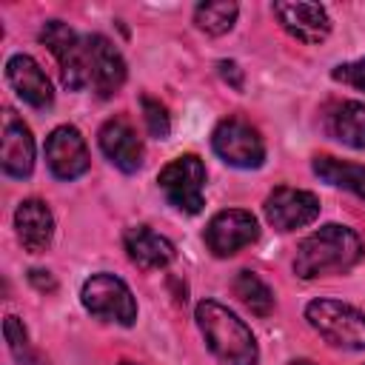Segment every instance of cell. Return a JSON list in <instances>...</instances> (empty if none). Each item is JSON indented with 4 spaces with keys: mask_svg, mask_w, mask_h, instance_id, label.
Listing matches in <instances>:
<instances>
[{
    "mask_svg": "<svg viewBox=\"0 0 365 365\" xmlns=\"http://www.w3.org/2000/svg\"><path fill=\"white\" fill-rule=\"evenodd\" d=\"M365 257L362 237L339 222H328L308 234L294 254V274L299 279H317L328 274H345Z\"/></svg>",
    "mask_w": 365,
    "mask_h": 365,
    "instance_id": "cell-1",
    "label": "cell"
},
{
    "mask_svg": "<svg viewBox=\"0 0 365 365\" xmlns=\"http://www.w3.org/2000/svg\"><path fill=\"white\" fill-rule=\"evenodd\" d=\"M197 328L220 365H257L259 345L251 328L222 302L200 299L194 308Z\"/></svg>",
    "mask_w": 365,
    "mask_h": 365,
    "instance_id": "cell-2",
    "label": "cell"
},
{
    "mask_svg": "<svg viewBox=\"0 0 365 365\" xmlns=\"http://www.w3.org/2000/svg\"><path fill=\"white\" fill-rule=\"evenodd\" d=\"M308 325L334 348L365 351V314L342 299H311L305 305Z\"/></svg>",
    "mask_w": 365,
    "mask_h": 365,
    "instance_id": "cell-3",
    "label": "cell"
},
{
    "mask_svg": "<svg viewBox=\"0 0 365 365\" xmlns=\"http://www.w3.org/2000/svg\"><path fill=\"white\" fill-rule=\"evenodd\" d=\"M40 43L54 54V60L60 66V80L68 91L91 88V66H88L86 34H77L63 20H48L40 29Z\"/></svg>",
    "mask_w": 365,
    "mask_h": 365,
    "instance_id": "cell-4",
    "label": "cell"
},
{
    "mask_svg": "<svg viewBox=\"0 0 365 365\" xmlns=\"http://www.w3.org/2000/svg\"><path fill=\"white\" fill-rule=\"evenodd\" d=\"M80 302L91 317L103 322H117L125 328L137 322V299L125 285V279H120L117 274L108 271L91 274L80 288Z\"/></svg>",
    "mask_w": 365,
    "mask_h": 365,
    "instance_id": "cell-5",
    "label": "cell"
},
{
    "mask_svg": "<svg viewBox=\"0 0 365 365\" xmlns=\"http://www.w3.org/2000/svg\"><path fill=\"white\" fill-rule=\"evenodd\" d=\"M157 185L168 205L182 214H200L205 205V163L191 151L180 154L160 168Z\"/></svg>",
    "mask_w": 365,
    "mask_h": 365,
    "instance_id": "cell-6",
    "label": "cell"
},
{
    "mask_svg": "<svg viewBox=\"0 0 365 365\" xmlns=\"http://www.w3.org/2000/svg\"><path fill=\"white\" fill-rule=\"evenodd\" d=\"M211 148L231 168L248 171V168H259L265 163V140H262L259 128L237 114H231L214 125Z\"/></svg>",
    "mask_w": 365,
    "mask_h": 365,
    "instance_id": "cell-7",
    "label": "cell"
},
{
    "mask_svg": "<svg viewBox=\"0 0 365 365\" xmlns=\"http://www.w3.org/2000/svg\"><path fill=\"white\" fill-rule=\"evenodd\" d=\"M202 240L214 257H234L259 240V222L245 208H222L208 220Z\"/></svg>",
    "mask_w": 365,
    "mask_h": 365,
    "instance_id": "cell-8",
    "label": "cell"
},
{
    "mask_svg": "<svg viewBox=\"0 0 365 365\" xmlns=\"http://www.w3.org/2000/svg\"><path fill=\"white\" fill-rule=\"evenodd\" d=\"M262 211H265V220L271 228L288 234V231L311 225L319 217V197L305 188L279 185L265 197Z\"/></svg>",
    "mask_w": 365,
    "mask_h": 365,
    "instance_id": "cell-9",
    "label": "cell"
},
{
    "mask_svg": "<svg viewBox=\"0 0 365 365\" xmlns=\"http://www.w3.org/2000/svg\"><path fill=\"white\" fill-rule=\"evenodd\" d=\"M43 151H46V165L57 180H77L91 165L86 137L80 134L77 125H68V123L48 131Z\"/></svg>",
    "mask_w": 365,
    "mask_h": 365,
    "instance_id": "cell-10",
    "label": "cell"
},
{
    "mask_svg": "<svg viewBox=\"0 0 365 365\" xmlns=\"http://www.w3.org/2000/svg\"><path fill=\"white\" fill-rule=\"evenodd\" d=\"M271 11L277 14L279 26L294 40H299L305 46H319L331 34V26H334L328 9L319 6V3H302V0L285 3V0H277L271 6Z\"/></svg>",
    "mask_w": 365,
    "mask_h": 365,
    "instance_id": "cell-11",
    "label": "cell"
},
{
    "mask_svg": "<svg viewBox=\"0 0 365 365\" xmlns=\"http://www.w3.org/2000/svg\"><path fill=\"white\" fill-rule=\"evenodd\" d=\"M97 145L106 154V160L125 174H134L143 165V140L137 137V128L131 125V120L123 114L108 117L100 125Z\"/></svg>",
    "mask_w": 365,
    "mask_h": 365,
    "instance_id": "cell-12",
    "label": "cell"
},
{
    "mask_svg": "<svg viewBox=\"0 0 365 365\" xmlns=\"http://www.w3.org/2000/svg\"><path fill=\"white\" fill-rule=\"evenodd\" d=\"M86 43H88V66H91V91L106 100L123 88L128 74L125 60L120 48L103 34H86Z\"/></svg>",
    "mask_w": 365,
    "mask_h": 365,
    "instance_id": "cell-13",
    "label": "cell"
},
{
    "mask_svg": "<svg viewBox=\"0 0 365 365\" xmlns=\"http://www.w3.org/2000/svg\"><path fill=\"white\" fill-rule=\"evenodd\" d=\"M0 165H3V174L14 180H26L34 171V137H31V128L20 117H14V111H6L3 117Z\"/></svg>",
    "mask_w": 365,
    "mask_h": 365,
    "instance_id": "cell-14",
    "label": "cell"
},
{
    "mask_svg": "<svg viewBox=\"0 0 365 365\" xmlns=\"http://www.w3.org/2000/svg\"><path fill=\"white\" fill-rule=\"evenodd\" d=\"M6 80L14 94L31 108H48L54 103V88L31 54H11L6 60Z\"/></svg>",
    "mask_w": 365,
    "mask_h": 365,
    "instance_id": "cell-15",
    "label": "cell"
},
{
    "mask_svg": "<svg viewBox=\"0 0 365 365\" xmlns=\"http://www.w3.org/2000/svg\"><path fill=\"white\" fill-rule=\"evenodd\" d=\"M14 231H17L23 251H29V254L48 251V245L54 240V214H51L48 202H43L37 197L20 200V205L14 208Z\"/></svg>",
    "mask_w": 365,
    "mask_h": 365,
    "instance_id": "cell-16",
    "label": "cell"
},
{
    "mask_svg": "<svg viewBox=\"0 0 365 365\" xmlns=\"http://www.w3.org/2000/svg\"><path fill=\"white\" fill-rule=\"evenodd\" d=\"M123 248L128 254V259L143 268V271H154V268H165L174 262L177 248L168 237L157 234L148 225H131L123 234Z\"/></svg>",
    "mask_w": 365,
    "mask_h": 365,
    "instance_id": "cell-17",
    "label": "cell"
},
{
    "mask_svg": "<svg viewBox=\"0 0 365 365\" xmlns=\"http://www.w3.org/2000/svg\"><path fill=\"white\" fill-rule=\"evenodd\" d=\"M325 134L348 148H365V106L359 100H336L322 114Z\"/></svg>",
    "mask_w": 365,
    "mask_h": 365,
    "instance_id": "cell-18",
    "label": "cell"
},
{
    "mask_svg": "<svg viewBox=\"0 0 365 365\" xmlns=\"http://www.w3.org/2000/svg\"><path fill=\"white\" fill-rule=\"evenodd\" d=\"M311 168L322 182H328L334 188H345V191L356 194L359 200H365V165L336 160L331 154H319V157H314Z\"/></svg>",
    "mask_w": 365,
    "mask_h": 365,
    "instance_id": "cell-19",
    "label": "cell"
},
{
    "mask_svg": "<svg viewBox=\"0 0 365 365\" xmlns=\"http://www.w3.org/2000/svg\"><path fill=\"white\" fill-rule=\"evenodd\" d=\"M231 291L254 317H268L274 311V305H277L274 291L268 288V282L257 271H248V268L237 271V277L231 282Z\"/></svg>",
    "mask_w": 365,
    "mask_h": 365,
    "instance_id": "cell-20",
    "label": "cell"
},
{
    "mask_svg": "<svg viewBox=\"0 0 365 365\" xmlns=\"http://www.w3.org/2000/svg\"><path fill=\"white\" fill-rule=\"evenodd\" d=\"M237 14H240V6L237 3H228V0H217V3H200L194 9V26L211 37H220L225 31L234 29L237 23Z\"/></svg>",
    "mask_w": 365,
    "mask_h": 365,
    "instance_id": "cell-21",
    "label": "cell"
},
{
    "mask_svg": "<svg viewBox=\"0 0 365 365\" xmlns=\"http://www.w3.org/2000/svg\"><path fill=\"white\" fill-rule=\"evenodd\" d=\"M140 108H143V120H145V128L151 137L157 140H165L171 134V117H168V108L151 97V94H143L140 97Z\"/></svg>",
    "mask_w": 365,
    "mask_h": 365,
    "instance_id": "cell-22",
    "label": "cell"
},
{
    "mask_svg": "<svg viewBox=\"0 0 365 365\" xmlns=\"http://www.w3.org/2000/svg\"><path fill=\"white\" fill-rule=\"evenodd\" d=\"M3 334H6V342H9L11 356H14L20 365H26V362L31 359V345H29V331H26L23 319L14 317V314H9L6 322H3Z\"/></svg>",
    "mask_w": 365,
    "mask_h": 365,
    "instance_id": "cell-23",
    "label": "cell"
},
{
    "mask_svg": "<svg viewBox=\"0 0 365 365\" xmlns=\"http://www.w3.org/2000/svg\"><path fill=\"white\" fill-rule=\"evenodd\" d=\"M331 77H334L336 83H345V86L356 88V91H365V57H359V60H354V63H339V66L331 71Z\"/></svg>",
    "mask_w": 365,
    "mask_h": 365,
    "instance_id": "cell-24",
    "label": "cell"
},
{
    "mask_svg": "<svg viewBox=\"0 0 365 365\" xmlns=\"http://www.w3.org/2000/svg\"><path fill=\"white\" fill-rule=\"evenodd\" d=\"M217 68H220V74H222V80H225V83H231L237 91H242L245 80H242V71H240V66H237L234 60H220V63H217Z\"/></svg>",
    "mask_w": 365,
    "mask_h": 365,
    "instance_id": "cell-25",
    "label": "cell"
},
{
    "mask_svg": "<svg viewBox=\"0 0 365 365\" xmlns=\"http://www.w3.org/2000/svg\"><path fill=\"white\" fill-rule=\"evenodd\" d=\"M29 279H31V285H37L40 291H54V288H57L51 271H43V268H31V271H29Z\"/></svg>",
    "mask_w": 365,
    "mask_h": 365,
    "instance_id": "cell-26",
    "label": "cell"
},
{
    "mask_svg": "<svg viewBox=\"0 0 365 365\" xmlns=\"http://www.w3.org/2000/svg\"><path fill=\"white\" fill-rule=\"evenodd\" d=\"M288 365H314L311 359H294V362H288Z\"/></svg>",
    "mask_w": 365,
    "mask_h": 365,
    "instance_id": "cell-27",
    "label": "cell"
},
{
    "mask_svg": "<svg viewBox=\"0 0 365 365\" xmlns=\"http://www.w3.org/2000/svg\"><path fill=\"white\" fill-rule=\"evenodd\" d=\"M120 365H137V362H128V359H123V362H120Z\"/></svg>",
    "mask_w": 365,
    "mask_h": 365,
    "instance_id": "cell-28",
    "label": "cell"
}]
</instances>
